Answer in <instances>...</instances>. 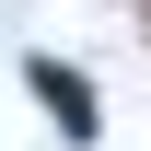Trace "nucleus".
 <instances>
[{"label":"nucleus","instance_id":"obj_1","mask_svg":"<svg viewBox=\"0 0 151 151\" xmlns=\"http://www.w3.org/2000/svg\"><path fill=\"white\" fill-rule=\"evenodd\" d=\"M35 93H47L58 116H70V128H93V105H81V81H70V70H35Z\"/></svg>","mask_w":151,"mask_h":151}]
</instances>
